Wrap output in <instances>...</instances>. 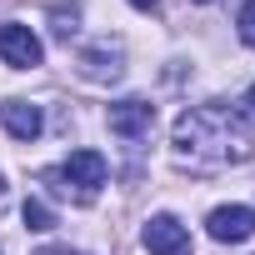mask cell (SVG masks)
<instances>
[{
	"label": "cell",
	"instance_id": "cell-1",
	"mask_svg": "<svg viewBox=\"0 0 255 255\" xmlns=\"http://www.w3.org/2000/svg\"><path fill=\"white\" fill-rule=\"evenodd\" d=\"M175 155L190 170H220L255 155V140L245 130V115L225 105H195L175 120Z\"/></svg>",
	"mask_w": 255,
	"mask_h": 255
},
{
	"label": "cell",
	"instance_id": "cell-2",
	"mask_svg": "<svg viewBox=\"0 0 255 255\" xmlns=\"http://www.w3.org/2000/svg\"><path fill=\"white\" fill-rule=\"evenodd\" d=\"M55 175L75 185V200H80V205H90V200L100 195V185H105L110 165H105V155H100V150H70V160H65ZM70 185H65V195H70Z\"/></svg>",
	"mask_w": 255,
	"mask_h": 255
},
{
	"label": "cell",
	"instance_id": "cell-3",
	"mask_svg": "<svg viewBox=\"0 0 255 255\" xmlns=\"http://www.w3.org/2000/svg\"><path fill=\"white\" fill-rule=\"evenodd\" d=\"M0 60H5L10 70H35L45 60V45H40V35L30 25L10 20V25H0Z\"/></svg>",
	"mask_w": 255,
	"mask_h": 255
},
{
	"label": "cell",
	"instance_id": "cell-4",
	"mask_svg": "<svg viewBox=\"0 0 255 255\" xmlns=\"http://www.w3.org/2000/svg\"><path fill=\"white\" fill-rule=\"evenodd\" d=\"M205 230H210V240H220V245H240V240L255 235V210H250V205H220V210H210Z\"/></svg>",
	"mask_w": 255,
	"mask_h": 255
},
{
	"label": "cell",
	"instance_id": "cell-5",
	"mask_svg": "<svg viewBox=\"0 0 255 255\" xmlns=\"http://www.w3.org/2000/svg\"><path fill=\"white\" fill-rule=\"evenodd\" d=\"M145 250L150 255H190V230L175 215H150L145 225Z\"/></svg>",
	"mask_w": 255,
	"mask_h": 255
},
{
	"label": "cell",
	"instance_id": "cell-6",
	"mask_svg": "<svg viewBox=\"0 0 255 255\" xmlns=\"http://www.w3.org/2000/svg\"><path fill=\"white\" fill-rule=\"evenodd\" d=\"M150 125H155V105H150V100H120V105H110V130H115L120 140L150 135Z\"/></svg>",
	"mask_w": 255,
	"mask_h": 255
},
{
	"label": "cell",
	"instance_id": "cell-7",
	"mask_svg": "<svg viewBox=\"0 0 255 255\" xmlns=\"http://www.w3.org/2000/svg\"><path fill=\"white\" fill-rule=\"evenodd\" d=\"M0 125H5L15 140H35V135L45 130L40 105H30V100H5V105H0Z\"/></svg>",
	"mask_w": 255,
	"mask_h": 255
},
{
	"label": "cell",
	"instance_id": "cell-8",
	"mask_svg": "<svg viewBox=\"0 0 255 255\" xmlns=\"http://www.w3.org/2000/svg\"><path fill=\"white\" fill-rule=\"evenodd\" d=\"M80 70H85L90 80H115V75H120V45H110V40L90 45V50L80 55Z\"/></svg>",
	"mask_w": 255,
	"mask_h": 255
},
{
	"label": "cell",
	"instance_id": "cell-9",
	"mask_svg": "<svg viewBox=\"0 0 255 255\" xmlns=\"http://www.w3.org/2000/svg\"><path fill=\"white\" fill-rule=\"evenodd\" d=\"M25 225H30V230H50V225H55V215H50V205L30 195V200H25Z\"/></svg>",
	"mask_w": 255,
	"mask_h": 255
},
{
	"label": "cell",
	"instance_id": "cell-10",
	"mask_svg": "<svg viewBox=\"0 0 255 255\" xmlns=\"http://www.w3.org/2000/svg\"><path fill=\"white\" fill-rule=\"evenodd\" d=\"M240 40L255 45V0H245V5H240Z\"/></svg>",
	"mask_w": 255,
	"mask_h": 255
},
{
	"label": "cell",
	"instance_id": "cell-11",
	"mask_svg": "<svg viewBox=\"0 0 255 255\" xmlns=\"http://www.w3.org/2000/svg\"><path fill=\"white\" fill-rule=\"evenodd\" d=\"M50 20H55V35H60V40H70V35H75V10H65V5H60V10H50Z\"/></svg>",
	"mask_w": 255,
	"mask_h": 255
},
{
	"label": "cell",
	"instance_id": "cell-12",
	"mask_svg": "<svg viewBox=\"0 0 255 255\" xmlns=\"http://www.w3.org/2000/svg\"><path fill=\"white\" fill-rule=\"evenodd\" d=\"M245 115H250V120H255V85H250V90H245Z\"/></svg>",
	"mask_w": 255,
	"mask_h": 255
},
{
	"label": "cell",
	"instance_id": "cell-13",
	"mask_svg": "<svg viewBox=\"0 0 255 255\" xmlns=\"http://www.w3.org/2000/svg\"><path fill=\"white\" fill-rule=\"evenodd\" d=\"M130 5H135V10H155V5H160V0H130Z\"/></svg>",
	"mask_w": 255,
	"mask_h": 255
},
{
	"label": "cell",
	"instance_id": "cell-14",
	"mask_svg": "<svg viewBox=\"0 0 255 255\" xmlns=\"http://www.w3.org/2000/svg\"><path fill=\"white\" fill-rule=\"evenodd\" d=\"M45 255H70V250H45Z\"/></svg>",
	"mask_w": 255,
	"mask_h": 255
},
{
	"label": "cell",
	"instance_id": "cell-15",
	"mask_svg": "<svg viewBox=\"0 0 255 255\" xmlns=\"http://www.w3.org/2000/svg\"><path fill=\"white\" fill-rule=\"evenodd\" d=\"M0 190H5V175H0Z\"/></svg>",
	"mask_w": 255,
	"mask_h": 255
},
{
	"label": "cell",
	"instance_id": "cell-16",
	"mask_svg": "<svg viewBox=\"0 0 255 255\" xmlns=\"http://www.w3.org/2000/svg\"><path fill=\"white\" fill-rule=\"evenodd\" d=\"M200 5H205V0H200Z\"/></svg>",
	"mask_w": 255,
	"mask_h": 255
}]
</instances>
